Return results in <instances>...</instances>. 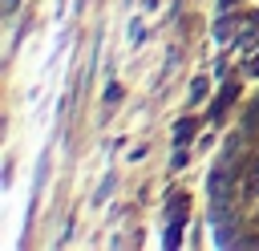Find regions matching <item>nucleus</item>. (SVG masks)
<instances>
[{"mask_svg": "<svg viewBox=\"0 0 259 251\" xmlns=\"http://www.w3.org/2000/svg\"><path fill=\"white\" fill-rule=\"evenodd\" d=\"M235 97H239V85H223V89H219V97H214V105H210V117H214V121H223V113L235 105Z\"/></svg>", "mask_w": 259, "mask_h": 251, "instance_id": "obj_1", "label": "nucleus"}, {"mask_svg": "<svg viewBox=\"0 0 259 251\" xmlns=\"http://www.w3.org/2000/svg\"><path fill=\"white\" fill-rule=\"evenodd\" d=\"M247 73H251V77H259V57H255V61L247 65Z\"/></svg>", "mask_w": 259, "mask_h": 251, "instance_id": "obj_3", "label": "nucleus"}, {"mask_svg": "<svg viewBox=\"0 0 259 251\" xmlns=\"http://www.w3.org/2000/svg\"><path fill=\"white\" fill-rule=\"evenodd\" d=\"M194 134H198V117H182V121H178V130H174L178 146H186V142H190Z\"/></svg>", "mask_w": 259, "mask_h": 251, "instance_id": "obj_2", "label": "nucleus"}, {"mask_svg": "<svg viewBox=\"0 0 259 251\" xmlns=\"http://www.w3.org/2000/svg\"><path fill=\"white\" fill-rule=\"evenodd\" d=\"M223 8H239V0H223Z\"/></svg>", "mask_w": 259, "mask_h": 251, "instance_id": "obj_4", "label": "nucleus"}]
</instances>
